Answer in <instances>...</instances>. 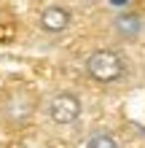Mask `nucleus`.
I'll return each mask as SVG.
<instances>
[{
	"mask_svg": "<svg viewBox=\"0 0 145 148\" xmlns=\"http://www.w3.org/2000/svg\"><path fill=\"white\" fill-rule=\"evenodd\" d=\"M38 97L27 86H14L0 94V124L8 129H22L35 119Z\"/></svg>",
	"mask_w": 145,
	"mask_h": 148,
	"instance_id": "nucleus-2",
	"label": "nucleus"
},
{
	"mask_svg": "<svg viewBox=\"0 0 145 148\" xmlns=\"http://www.w3.org/2000/svg\"><path fill=\"white\" fill-rule=\"evenodd\" d=\"M81 3H86V5H94V3H99V0H81Z\"/></svg>",
	"mask_w": 145,
	"mask_h": 148,
	"instance_id": "nucleus-7",
	"label": "nucleus"
},
{
	"mask_svg": "<svg viewBox=\"0 0 145 148\" xmlns=\"http://www.w3.org/2000/svg\"><path fill=\"white\" fill-rule=\"evenodd\" d=\"M73 27V11L70 5L62 3H48L46 8H40L38 14V30L46 35H62Z\"/></svg>",
	"mask_w": 145,
	"mask_h": 148,
	"instance_id": "nucleus-5",
	"label": "nucleus"
},
{
	"mask_svg": "<svg viewBox=\"0 0 145 148\" xmlns=\"http://www.w3.org/2000/svg\"><path fill=\"white\" fill-rule=\"evenodd\" d=\"M83 148H121V140L108 127H91L83 137Z\"/></svg>",
	"mask_w": 145,
	"mask_h": 148,
	"instance_id": "nucleus-6",
	"label": "nucleus"
},
{
	"mask_svg": "<svg viewBox=\"0 0 145 148\" xmlns=\"http://www.w3.org/2000/svg\"><path fill=\"white\" fill-rule=\"evenodd\" d=\"M110 32L121 43H134L145 32V16L140 11H116L110 16Z\"/></svg>",
	"mask_w": 145,
	"mask_h": 148,
	"instance_id": "nucleus-4",
	"label": "nucleus"
},
{
	"mask_svg": "<svg viewBox=\"0 0 145 148\" xmlns=\"http://www.w3.org/2000/svg\"><path fill=\"white\" fill-rule=\"evenodd\" d=\"M83 73L97 86H118L129 81L132 75V59L113 46H99L89 51L83 59Z\"/></svg>",
	"mask_w": 145,
	"mask_h": 148,
	"instance_id": "nucleus-1",
	"label": "nucleus"
},
{
	"mask_svg": "<svg viewBox=\"0 0 145 148\" xmlns=\"http://www.w3.org/2000/svg\"><path fill=\"white\" fill-rule=\"evenodd\" d=\"M43 110H46V119L54 127H73L83 116V100L73 89H59L46 100Z\"/></svg>",
	"mask_w": 145,
	"mask_h": 148,
	"instance_id": "nucleus-3",
	"label": "nucleus"
}]
</instances>
